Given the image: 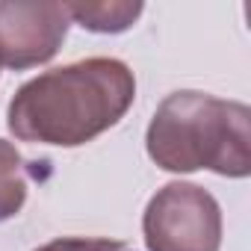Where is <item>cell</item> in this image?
Returning <instances> with one entry per match:
<instances>
[{
    "label": "cell",
    "mask_w": 251,
    "mask_h": 251,
    "mask_svg": "<svg viewBox=\"0 0 251 251\" xmlns=\"http://www.w3.org/2000/svg\"><path fill=\"white\" fill-rule=\"evenodd\" d=\"M136 77L127 62L92 56L27 80L9 100L6 124L18 142L77 148L127 115Z\"/></svg>",
    "instance_id": "6da1fadb"
},
{
    "label": "cell",
    "mask_w": 251,
    "mask_h": 251,
    "mask_svg": "<svg viewBox=\"0 0 251 251\" xmlns=\"http://www.w3.org/2000/svg\"><path fill=\"white\" fill-rule=\"evenodd\" d=\"M148 157L172 175L210 169L222 177L251 175V109L207 92H172L145 133Z\"/></svg>",
    "instance_id": "7a4b0ae2"
},
{
    "label": "cell",
    "mask_w": 251,
    "mask_h": 251,
    "mask_svg": "<svg viewBox=\"0 0 251 251\" xmlns=\"http://www.w3.org/2000/svg\"><path fill=\"white\" fill-rule=\"evenodd\" d=\"M142 236L148 251H219L222 207L204 186L172 180L148 201Z\"/></svg>",
    "instance_id": "3957f363"
},
{
    "label": "cell",
    "mask_w": 251,
    "mask_h": 251,
    "mask_svg": "<svg viewBox=\"0 0 251 251\" xmlns=\"http://www.w3.org/2000/svg\"><path fill=\"white\" fill-rule=\"evenodd\" d=\"M71 18L59 0H0V65L27 71L50 62Z\"/></svg>",
    "instance_id": "277c9868"
},
{
    "label": "cell",
    "mask_w": 251,
    "mask_h": 251,
    "mask_svg": "<svg viewBox=\"0 0 251 251\" xmlns=\"http://www.w3.org/2000/svg\"><path fill=\"white\" fill-rule=\"evenodd\" d=\"M65 9L68 18L77 21L83 30L115 36L130 30L145 6L139 0H77V3H65Z\"/></svg>",
    "instance_id": "5b68a950"
},
{
    "label": "cell",
    "mask_w": 251,
    "mask_h": 251,
    "mask_svg": "<svg viewBox=\"0 0 251 251\" xmlns=\"http://www.w3.org/2000/svg\"><path fill=\"white\" fill-rule=\"evenodd\" d=\"M27 201L24 157L6 139H0V222L15 219Z\"/></svg>",
    "instance_id": "8992f818"
},
{
    "label": "cell",
    "mask_w": 251,
    "mask_h": 251,
    "mask_svg": "<svg viewBox=\"0 0 251 251\" xmlns=\"http://www.w3.org/2000/svg\"><path fill=\"white\" fill-rule=\"evenodd\" d=\"M33 251H124V242L118 239H86V236H59L53 242H45Z\"/></svg>",
    "instance_id": "52a82bcc"
}]
</instances>
